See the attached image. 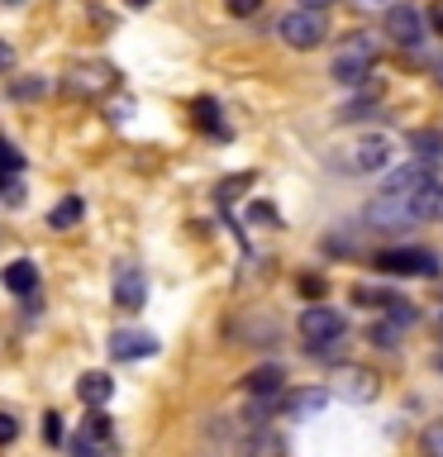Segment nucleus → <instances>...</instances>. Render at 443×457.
Here are the masks:
<instances>
[{"mask_svg":"<svg viewBox=\"0 0 443 457\" xmlns=\"http://www.w3.org/2000/svg\"><path fill=\"white\" fill-rule=\"evenodd\" d=\"M20 438V414L14 410H0V448H5V443H14Z\"/></svg>","mask_w":443,"mask_h":457,"instance_id":"obj_27","label":"nucleus"},{"mask_svg":"<svg viewBox=\"0 0 443 457\" xmlns=\"http://www.w3.org/2000/svg\"><path fill=\"white\" fill-rule=\"evenodd\" d=\"M324 405H329V386H305V391H291L277 400V410L291 414V420H305V414L324 410Z\"/></svg>","mask_w":443,"mask_h":457,"instance_id":"obj_13","label":"nucleus"},{"mask_svg":"<svg viewBox=\"0 0 443 457\" xmlns=\"http://www.w3.org/2000/svg\"><path fill=\"white\" fill-rule=\"evenodd\" d=\"M38 434H43V443H63V414H43V424H38Z\"/></svg>","mask_w":443,"mask_h":457,"instance_id":"obj_28","label":"nucleus"},{"mask_svg":"<svg viewBox=\"0 0 443 457\" xmlns=\"http://www.w3.org/2000/svg\"><path fill=\"white\" fill-rule=\"evenodd\" d=\"M143 300H148V281H143V271L134 262H124L114 271V305L124 314H134V310H143Z\"/></svg>","mask_w":443,"mask_h":457,"instance_id":"obj_9","label":"nucleus"},{"mask_svg":"<svg viewBox=\"0 0 443 457\" xmlns=\"http://www.w3.org/2000/svg\"><path fill=\"white\" fill-rule=\"evenodd\" d=\"M0 281H5V291L14 295H34V286H38V267L29 262V257H14V262L0 271Z\"/></svg>","mask_w":443,"mask_h":457,"instance_id":"obj_17","label":"nucleus"},{"mask_svg":"<svg viewBox=\"0 0 443 457\" xmlns=\"http://www.w3.org/2000/svg\"><path fill=\"white\" fill-rule=\"evenodd\" d=\"M14 67V48H10V38H0V77Z\"/></svg>","mask_w":443,"mask_h":457,"instance_id":"obj_32","label":"nucleus"},{"mask_svg":"<svg viewBox=\"0 0 443 457\" xmlns=\"http://www.w3.org/2000/svg\"><path fill=\"white\" fill-rule=\"evenodd\" d=\"M429 177H434V162H420V157H414L410 167H400V171H391V177H386L381 195H410V191H420Z\"/></svg>","mask_w":443,"mask_h":457,"instance_id":"obj_14","label":"nucleus"},{"mask_svg":"<svg viewBox=\"0 0 443 457\" xmlns=\"http://www.w3.org/2000/svg\"><path fill=\"white\" fill-rule=\"evenodd\" d=\"M348 167H353V171H381V167H391V138H381V134L357 138Z\"/></svg>","mask_w":443,"mask_h":457,"instance_id":"obj_10","label":"nucleus"},{"mask_svg":"<svg viewBox=\"0 0 443 457\" xmlns=\"http://www.w3.org/2000/svg\"><path fill=\"white\" fill-rule=\"evenodd\" d=\"M0 205L10 210L24 205V171H0Z\"/></svg>","mask_w":443,"mask_h":457,"instance_id":"obj_22","label":"nucleus"},{"mask_svg":"<svg viewBox=\"0 0 443 457\" xmlns=\"http://www.w3.org/2000/svg\"><path fill=\"white\" fill-rule=\"evenodd\" d=\"M248 224H277L281 228V214H277V205H267V200H253V205H248Z\"/></svg>","mask_w":443,"mask_h":457,"instance_id":"obj_26","label":"nucleus"},{"mask_svg":"<svg viewBox=\"0 0 443 457\" xmlns=\"http://www.w3.org/2000/svg\"><path fill=\"white\" fill-rule=\"evenodd\" d=\"M429 24H434L439 34H443V0H434V5H429Z\"/></svg>","mask_w":443,"mask_h":457,"instance_id":"obj_33","label":"nucleus"},{"mask_svg":"<svg viewBox=\"0 0 443 457\" xmlns=\"http://www.w3.org/2000/svg\"><path fill=\"white\" fill-rule=\"evenodd\" d=\"M367 338L377 343V348H386V353H391L396 343H400V324H386V320H381V324H372V334H367Z\"/></svg>","mask_w":443,"mask_h":457,"instance_id":"obj_25","label":"nucleus"},{"mask_svg":"<svg viewBox=\"0 0 443 457\" xmlns=\"http://www.w3.org/2000/svg\"><path fill=\"white\" fill-rule=\"evenodd\" d=\"M53 91V81L48 77H24V81H10V96L14 100H38V96H48Z\"/></svg>","mask_w":443,"mask_h":457,"instance_id":"obj_23","label":"nucleus"},{"mask_svg":"<svg viewBox=\"0 0 443 457\" xmlns=\"http://www.w3.org/2000/svg\"><path fill=\"white\" fill-rule=\"evenodd\" d=\"M420 457H443V424H429L420 434Z\"/></svg>","mask_w":443,"mask_h":457,"instance_id":"obj_24","label":"nucleus"},{"mask_svg":"<svg viewBox=\"0 0 443 457\" xmlns=\"http://www.w3.org/2000/svg\"><path fill=\"white\" fill-rule=\"evenodd\" d=\"M300 295H314V300H320V295H324V277H300Z\"/></svg>","mask_w":443,"mask_h":457,"instance_id":"obj_31","label":"nucleus"},{"mask_svg":"<svg viewBox=\"0 0 443 457\" xmlns=\"http://www.w3.org/2000/svg\"><path fill=\"white\" fill-rule=\"evenodd\" d=\"M124 5H129V10H148L153 0H124Z\"/></svg>","mask_w":443,"mask_h":457,"instance_id":"obj_35","label":"nucleus"},{"mask_svg":"<svg viewBox=\"0 0 443 457\" xmlns=\"http://www.w3.org/2000/svg\"><path fill=\"white\" fill-rule=\"evenodd\" d=\"M400 200H405L410 220H439V214H443V181L429 177L420 191H410V195H400Z\"/></svg>","mask_w":443,"mask_h":457,"instance_id":"obj_12","label":"nucleus"},{"mask_svg":"<svg viewBox=\"0 0 443 457\" xmlns=\"http://www.w3.org/2000/svg\"><path fill=\"white\" fill-rule=\"evenodd\" d=\"M386 38L396 48H420L424 43V14L414 5H391L386 10Z\"/></svg>","mask_w":443,"mask_h":457,"instance_id":"obj_7","label":"nucleus"},{"mask_svg":"<svg viewBox=\"0 0 443 457\" xmlns=\"http://www.w3.org/2000/svg\"><path fill=\"white\" fill-rule=\"evenodd\" d=\"M238 457H286V438L277 428L257 424V428H248V438L238 443Z\"/></svg>","mask_w":443,"mask_h":457,"instance_id":"obj_15","label":"nucleus"},{"mask_svg":"<svg viewBox=\"0 0 443 457\" xmlns=\"http://www.w3.org/2000/svg\"><path fill=\"white\" fill-rule=\"evenodd\" d=\"M439 86H443V62H439Z\"/></svg>","mask_w":443,"mask_h":457,"instance_id":"obj_37","label":"nucleus"},{"mask_svg":"<svg viewBox=\"0 0 443 457\" xmlns=\"http://www.w3.org/2000/svg\"><path fill=\"white\" fill-rule=\"evenodd\" d=\"M81 214H86L81 195H67V200H57V205H53L48 228H77V224H81Z\"/></svg>","mask_w":443,"mask_h":457,"instance_id":"obj_21","label":"nucleus"},{"mask_svg":"<svg viewBox=\"0 0 443 457\" xmlns=\"http://www.w3.org/2000/svg\"><path fill=\"white\" fill-rule=\"evenodd\" d=\"M114 453H120L114 424H110V414L96 405V410L81 420V434L71 438V457H114Z\"/></svg>","mask_w":443,"mask_h":457,"instance_id":"obj_4","label":"nucleus"},{"mask_svg":"<svg viewBox=\"0 0 443 457\" xmlns=\"http://www.w3.org/2000/svg\"><path fill=\"white\" fill-rule=\"evenodd\" d=\"M191 114H196V124H200V129H210L214 138H229V124L220 120V105H214L210 96H200L196 105H191Z\"/></svg>","mask_w":443,"mask_h":457,"instance_id":"obj_20","label":"nucleus"},{"mask_svg":"<svg viewBox=\"0 0 443 457\" xmlns=\"http://www.w3.org/2000/svg\"><path fill=\"white\" fill-rule=\"evenodd\" d=\"M0 171H24V157H20V148H10L5 138H0Z\"/></svg>","mask_w":443,"mask_h":457,"instance_id":"obj_29","label":"nucleus"},{"mask_svg":"<svg viewBox=\"0 0 443 457\" xmlns=\"http://www.w3.org/2000/svg\"><path fill=\"white\" fill-rule=\"evenodd\" d=\"M324 38H329V20H324V10L300 5V10H291V14L281 20V43H286V48H296V53L320 48Z\"/></svg>","mask_w":443,"mask_h":457,"instance_id":"obj_2","label":"nucleus"},{"mask_svg":"<svg viewBox=\"0 0 443 457\" xmlns=\"http://www.w3.org/2000/svg\"><path fill=\"white\" fill-rule=\"evenodd\" d=\"M329 395L348 400V405H372V400L381 395V377L363 362H343L334 367V386H329Z\"/></svg>","mask_w":443,"mask_h":457,"instance_id":"obj_3","label":"nucleus"},{"mask_svg":"<svg viewBox=\"0 0 443 457\" xmlns=\"http://www.w3.org/2000/svg\"><path fill=\"white\" fill-rule=\"evenodd\" d=\"M300 5H310V10H324V5H334V0H300Z\"/></svg>","mask_w":443,"mask_h":457,"instance_id":"obj_34","label":"nucleus"},{"mask_svg":"<svg viewBox=\"0 0 443 457\" xmlns=\"http://www.w3.org/2000/svg\"><path fill=\"white\" fill-rule=\"evenodd\" d=\"M77 395H81V405H86V410H96V405H110V395H114V381L105 377V371H86V377L77 381Z\"/></svg>","mask_w":443,"mask_h":457,"instance_id":"obj_18","label":"nucleus"},{"mask_svg":"<svg viewBox=\"0 0 443 457\" xmlns=\"http://www.w3.org/2000/svg\"><path fill=\"white\" fill-rule=\"evenodd\" d=\"M157 353V338L153 334H138V328H120L110 338V357L114 362H134V357H153Z\"/></svg>","mask_w":443,"mask_h":457,"instance_id":"obj_11","label":"nucleus"},{"mask_svg":"<svg viewBox=\"0 0 443 457\" xmlns=\"http://www.w3.org/2000/svg\"><path fill=\"white\" fill-rule=\"evenodd\" d=\"M410 148H414L420 162H439V157H443V134H439V129H414Z\"/></svg>","mask_w":443,"mask_h":457,"instance_id":"obj_19","label":"nucleus"},{"mask_svg":"<svg viewBox=\"0 0 443 457\" xmlns=\"http://www.w3.org/2000/svg\"><path fill=\"white\" fill-rule=\"evenodd\" d=\"M377 271H386V277H439V253L434 248H386L377 257Z\"/></svg>","mask_w":443,"mask_h":457,"instance_id":"obj_5","label":"nucleus"},{"mask_svg":"<svg viewBox=\"0 0 443 457\" xmlns=\"http://www.w3.org/2000/svg\"><path fill=\"white\" fill-rule=\"evenodd\" d=\"M63 86L81 100H100V96H110L114 86H120V71H114L110 62H86V67H71Z\"/></svg>","mask_w":443,"mask_h":457,"instance_id":"obj_6","label":"nucleus"},{"mask_svg":"<svg viewBox=\"0 0 443 457\" xmlns=\"http://www.w3.org/2000/svg\"><path fill=\"white\" fill-rule=\"evenodd\" d=\"M357 5H391V0H357Z\"/></svg>","mask_w":443,"mask_h":457,"instance_id":"obj_36","label":"nucleus"},{"mask_svg":"<svg viewBox=\"0 0 443 457\" xmlns=\"http://www.w3.org/2000/svg\"><path fill=\"white\" fill-rule=\"evenodd\" d=\"M300 338H305V343L343 338V314L329 310V305H305V310H300Z\"/></svg>","mask_w":443,"mask_h":457,"instance_id":"obj_8","label":"nucleus"},{"mask_svg":"<svg viewBox=\"0 0 443 457\" xmlns=\"http://www.w3.org/2000/svg\"><path fill=\"white\" fill-rule=\"evenodd\" d=\"M224 10L234 14V20H248V14L263 10V0H224Z\"/></svg>","mask_w":443,"mask_h":457,"instance_id":"obj_30","label":"nucleus"},{"mask_svg":"<svg viewBox=\"0 0 443 457\" xmlns=\"http://www.w3.org/2000/svg\"><path fill=\"white\" fill-rule=\"evenodd\" d=\"M372 62H377V38H372V34H353V43L334 57L329 77H334L339 86H367Z\"/></svg>","mask_w":443,"mask_h":457,"instance_id":"obj_1","label":"nucleus"},{"mask_svg":"<svg viewBox=\"0 0 443 457\" xmlns=\"http://www.w3.org/2000/svg\"><path fill=\"white\" fill-rule=\"evenodd\" d=\"M243 391H248V395H281V391H286V371H281L277 362L253 367L248 377H243Z\"/></svg>","mask_w":443,"mask_h":457,"instance_id":"obj_16","label":"nucleus"}]
</instances>
